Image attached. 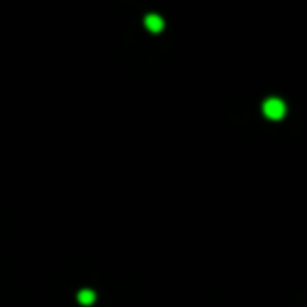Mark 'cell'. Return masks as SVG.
Segmentation results:
<instances>
[{"instance_id":"6da1fadb","label":"cell","mask_w":307,"mask_h":307,"mask_svg":"<svg viewBox=\"0 0 307 307\" xmlns=\"http://www.w3.org/2000/svg\"><path fill=\"white\" fill-rule=\"evenodd\" d=\"M263 114L270 120H282L284 118V114H286V105H284V101L282 99H278V97H270V99H265V103H263Z\"/></svg>"},{"instance_id":"7a4b0ae2","label":"cell","mask_w":307,"mask_h":307,"mask_svg":"<svg viewBox=\"0 0 307 307\" xmlns=\"http://www.w3.org/2000/svg\"><path fill=\"white\" fill-rule=\"evenodd\" d=\"M145 28H148L150 32H154V34H158V32H162V28H164V21H162V17L160 15H148L145 17Z\"/></svg>"},{"instance_id":"3957f363","label":"cell","mask_w":307,"mask_h":307,"mask_svg":"<svg viewBox=\"0 0 307 307\" xmlns=\"http://www.w3.org/2000/svg\"><path fill=\"white\" fill-rule=\"evenodd\" d=\"M78 303H82V305H93L95 303V292L93 290H80L78 292Z\"/></svg>"}]
</instances>
